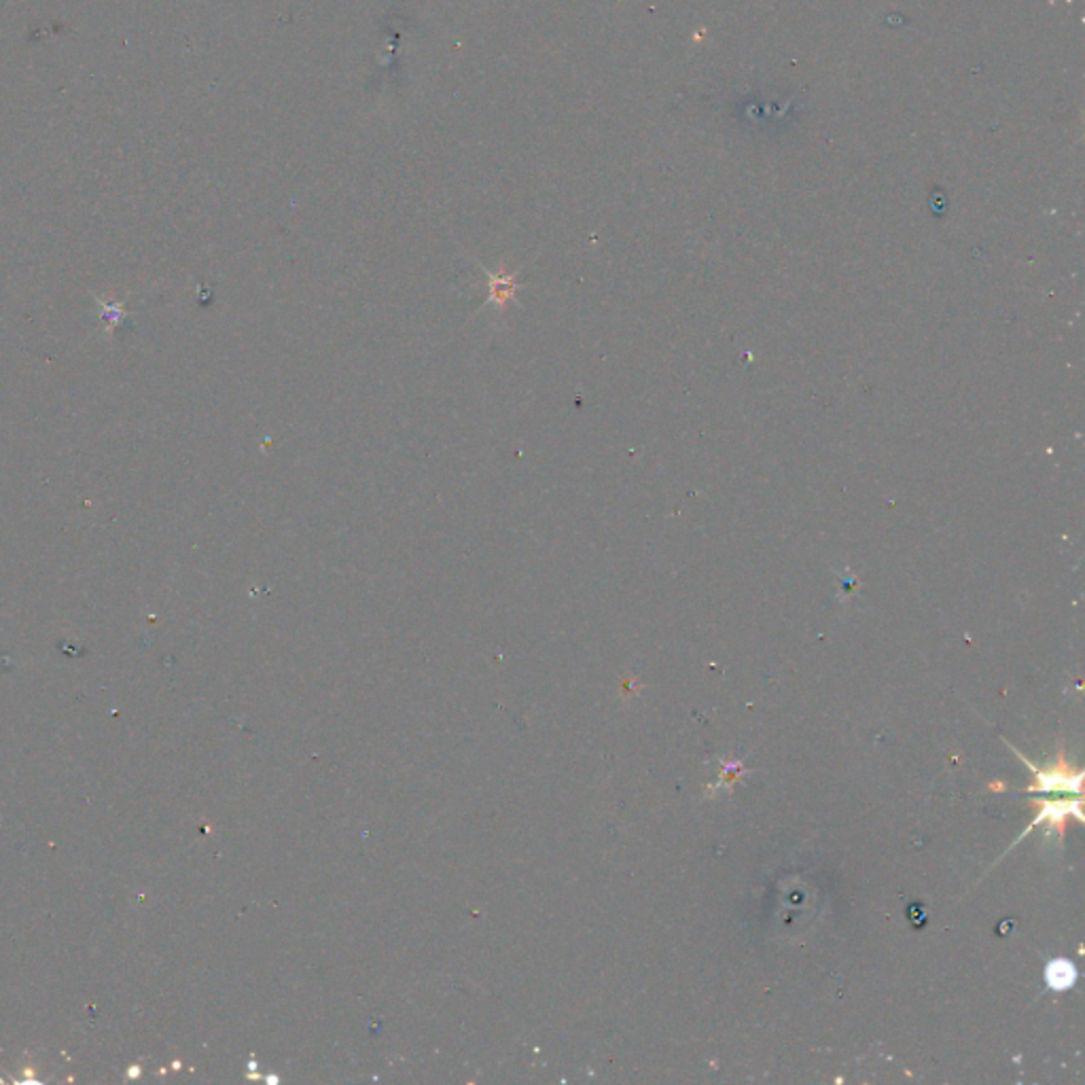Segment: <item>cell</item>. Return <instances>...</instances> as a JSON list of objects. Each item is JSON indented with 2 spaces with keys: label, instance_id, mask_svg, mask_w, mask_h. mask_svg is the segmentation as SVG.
Wrapping results in <instances>:
<instances>
[{
  "label": "cell",
  "instance_id": "7a4b0ae2",
  "mask_svg": "<svg viewBox=\"0 0 1085 1085\" xmlns=\"http://www.w3.org/2000/svg\"><path fill=\"white\" fill-rule=\"evenodd\" d=\"M1039 806V813L1033 818V822L1026 827V831L1018 838V842H1022L1035 827L1039 825H1045V835L1051 838V833L1058 835V840H1062L1064 835V825L1069 818H1077V820H1084V813H1082V795H1073V797H1067V800H1043V802H1037Z\"/></svg>",
  "mask_w": 1085,
  "mask_h": 1085
},
{
  "label": "cell",
  "instance_id": "3957f363",
  "mask_svg": "<svg viewBox=\"0 0 1085 1085\" xmlns=\"http://www.w3.org/2000/svg\"><path fill=\"white\" fill-rule=\"evenodd\" d=\"M1077 967L1067 958H1054L1045 967V984L1054 993L1071 991L1077 984Z\"/></svg>",
  "mask_w": 1085,
  "mask_h": 1085
},
{
  "label": "cell",
  "instance_id": "6da1fadb",
  "mask_svg": "<svg viewBox=\"0 0 1085 1085\" xmlns=\"http://www.w3.org/2000/svg\"><path fill=\"white\" fill-rule=\"evenodd\" d=\"M1022 762L1024 766L1033 771V784L1026 787V793H1037V795H1082L1084 789V771L1073 769V766L1064 760V751H1058V757L1049 762L1045 769L1035 768L1033 762H1029L1022 753H1018L1016 746H1009Z\"/></svg>",
  "mask_w": 1085,
  "mask_h": 1085
}]
</instances>
